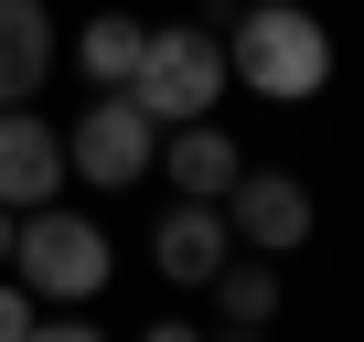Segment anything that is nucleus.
Returning <instances> with one entry per match:
<instances>
[{"instance_id": "nucleus-8", "label": "nucleus", "mask_w": 364, "mask_h": 342, "mask_svg": "<svg viewBox=\"0 0 364 342\" xmlns=\"http://www.w3.org/2000/svg\"><path fill=\"white\" fill-rule=\"evenodd\" d=\"M247 171V150L225 139V118H182V128H161V160H150V182H171V193H193V204H225V182Z\"/></svg>"}, {"instance_id": "nucleus-9", "label": "nucleus", "mask_w": 364, "mask_h": 342, "mask_svg": "<svg viewBox=\"0 0 364 342\" xmlns=\"http://www.w3.org/2000/svg\"><path fill=\"white\" fill-rule=\"evenodd\" d=\"M43 75H54V11L43 0H0V107L43 96Z\"/></svg>"}, {"instance_id": "nucleus-5", "label": "nucleus", "mask_w": 364, "mask_h": 342, "mask_svg": "<svg viewBox=\"0 0 364 342\" xmlns=\"http://www.w3.org/2000/svg\"><path fill=\"white\" fill-rule=\"evenodd\" d=\"M225 225L257 257H300L311 246V182H300V171H236V182H225Z\"/></svg>"}, {"instance_id": "nucleus-11", "label": "nucleus", "mask_w": 364, "mask_h": 342, "mask_svg": "<svg viewBox=\"0 0 364 342\" xmlns=\"http://www.w3.org/2000/svg\"><path fill=\"white\" fill-rule=\"evenodd\" d=\"M204 289L225 299V331H268V321H279V267H268L257 246H247V257H225Z\"/></svg>"}, {"instance_id": "nucleus-13", "label": "nucleus", "mask_w": 364, "mask_h": 342, "mask_svg": "<svg viewBox=\"0 0 364 342\" xmlns=\"http://www.w3.org/2000/svg\"><path fill=\"white\" fill-rule=\"evenodd\" d=\"M33 310H43V299H33L11 267H0V342H22V331H33Z\"/></svg>"}, {"instance_id": "nucleus-2", "label": "nucleus", "mask_w": 364, "mask_h": 342, "mask_svg": "<svg viewBox=\"0 0 364 342\" xmlns=\"http://www.w3.org/2000/svg\"><path fill=\"white\" fill-rule=\"evenodd\" d=\"M11 278H22L43 310H86V299L118 278V246H107L97 214H75V204H33V214H11Z\"/></svg>"}, {"instance_id": "nucleus-7", "label": "nucleus", "mask_w": 364, "mask_h": 342, "mask_svg": "<svg viewBox=\"0 0 364 342\" xmlns=\"http://www.w3.org/2000/svg\"><path fill=\"white\" fill-rule=\"evenodd\" d=\"M54 193H65V128L33 118V107H0V204L33 214V204H54Z\"/></svg>"}, {"instance_id": "nucleus-15", "label": "nucleus", "mask_w": 364, "mask_h": 342, "mask_svg": "<svg viewBox=\"0 0 364 342\" xmlns=\"http://www.w3.org/2000/svg\"><path fill=\"white\" fill-rule=\"evenodd\" d=\"M0 267H11V204H0Z\"/></svg>"}, {"instance_id": "nucleus-1", "label": "nucleus", "mask_w": 364, "mask_h": 342, "mask_svg": "<svg viewBox=\"0 0 364 342\" xmlns=\"http://www.w3.org/2000/svg\"><path fill=\"white\" fill-rule=\"evenodd\" d=\"M225 75L268 107H311L332 86V33L321 11H300V0H247V11L225 22Z\"/></svg>"}, {"instance_id": "nucleus-3", "label": "nucleus", "mask_w": 364, "mask_h": 342, "mask_svg": "<svg viewBox=\"0 0 364 342\" xmlns=\"http://www.w3.org/2000/svg\"><path fill=\"white\" fill-rule=\"evenodd\" d=\"M225 33L215 22H161L150 43H139V75H129V96L161 118V128H182V118H225Z\"/></svg>"}, {"instance_id": "nucleus-16", "label": "nucleus", "mask_w": 364, "mask_h": 342, "mask_svg": "<svg viewBox=\"0 0 364 342\" xmlns=\"http://www.w3.org/2000/svg\"><path fill=\"white\" fill-rule=\"evenodd\" d=\"M215 342H268V331H215Z\"/></svg>"}, {"instance_id": "nucleus-4", "label": "nucleus", "mask_w": 364, "mask_h": 342, "mask_svg": "<svg viewBox=\"0 0 364 342\" xmlns=\"http://www.w3.org/2000/svg\"><path fill=\"white\" fill-rule=\"evenodd\" d=\"M150 160H161V118H150L129 86H97V96L65 118V182H86V193H139Z\"/></svg>"}, {"instance_id": "nucleus-14", "label": "nucleus", "mask_w": 364, "mask_h": 342, "mask_svg": "<svg viewBox=\"0 0 364 342\" xmlns=\"http://www.w3.org/2000/svg\"><path fill=\"white\" fill-rule=\"evenodd\" d=\"M139 342H215V331H193V321H150Z\"/></svg>"}, {"instance_id": "nucleus-10", "label": "nucleus", "mask_w": 364, "mask_h": 342, "mask_svg": "<svg viewBox=\"0 0 364 342\" xmlns=\"http://www.w3.org/2000/svg\"><path fill=\"white\" fill-rule=\"evenodd\" d=\"M139 43H150V22H139V11H97V22L75 33L86 86H129V75H139Z\"/></svg>"}, {"instance_id": "nucleus-12", "label": "nucleus", "mask_w": 364, "mask_h": 342, "mask_svg": "<svg viewBox=\"0 0 364 342\" xmlns=\"http://www.w3.org/2000/svg\"><path fill=\"white\" fill-rule=\"evenodd\" d=\"M22 342H107V331H97L86 310H33V331H22Z\"/></svg>"}, {"instance_id": "nucleus-6", "label": "nucleus", "mask_w": 364, "mask_h": 342, "mask_svg": "<svg viewBox=\"0 0 364 342\" xmlns=\"http://www.w3.org/2000/svg\"><path fill=\"white\" fill-rule=\"evenodd\" d=\"M225 257H236L225 204H193V193H171V204H161V225H150V267H161L171 289H204Z\"/></svg>"}]
</instances>
